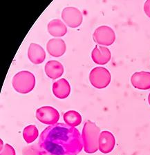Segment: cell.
Wrapping results in <instances>:
<instances>
[{
    "label": "cell",
    "instance_id": "6da1fadb",
    "mask_svg": "<svg viewBox=\"0 0 150 155\" xmlns=\"http://www.w3.org/2000/svg\"><path fill=\"white\" fill-rule=\"evenodd\" d=\"M38 146L44 155H77L84 147L78 130L61 123L46 127L39 136Z\"/></svg>",
    "mask_w": 150,
    "mask_h": 155
},
{
    "label": "cell",
    "instance_id": "7a4b0ae2",
    "mask_svg": "<svg viewBox=\"0 0 150 155\" xmlns=\"http://www.w3.org/2000/svg\"><path fill=\"white\" fill-rule=\"evenodd\" d=\"M101 134V129L96 124L87 121L82 128V137L84 150L86 153L93 154L99 150L98 142Z\"/></svg>",
    "mask_w": 150,
    "mask_h": 155
},
{
    "label": "cell",
    "instance_id": "3957f363",
    "mask_svg": "<svg viewBox=\"0 0 150 155\" xmlns=\"http://www.w3.org/2000/svg\"><path fill=\"white\" fill-rule=\"evenodd\" d=\"M15 91L21 94H27L31 92L36 86V78L32 72L20 71L13 77L12 81Z\"/></svg>",
    "mask_w": 150,
    "mask_h": 155
},
{
    "label": "cell",
    "instance_id": "277c9868",
    "mask_svg": "<svg viewBox=\"0 0 150 155\" xmlns=\"http://www.w3.org/2000/svg\"><path fill=\"white\" fill-rule=\"evenodd\" d=\"M111 74L104 67H96L89 74V80L92 86L97 89H103L111 82Z\"/></svg>",
    "mask_w": 150,
    "mask_h": 155
},
{
    "label": "cell",
    "instance_id": "5b68a950",
    "mask_svg": "<svg viewBox=\"0 0 150 155\" xmlns=\"http://www.w3.org/2000/svg\"><path fill=\"white\" fill-rule=\"evenodd\" d=\"M94 41L101 46H111L116 40V34L111 27L101 26L96 29L93 35Z\"/></svg>",
    "mask_w": 150,
    "mask_h": 155
},
{
    "label": "cell",
    "instance_id": "8992f818",
    "mask_svg": "<svg viewBox=\"0 0 150 155\" xmlns=\"http://www.w3.org/2000/svg\"><path fill=\"white\" fill-rule=\"evenodd\" d=\"M36 118L41 123L51 126L58 122L60 114L53 107L43 106L37 110Z\"/></svg>",
    "mask_w": 150,
    "mask_h": 155
},
{
    "label": "cell",
    "instance_id": "52a82bcc",
    "mask_svg": "<svg viewBox=\"0 0 150 155\" xmlns=\"http://www.w3.org/2000/svg\"><path fill=\"white\" fill-rule=\"evenodd\" d=\"M62 19L71 28H77L82 24L83 17L80 11L75 7H66L62 12Z\"/></svg>",
    "mask_w": 150,
    "mask_h": 155
},
{
    "label": "cell",
    "instance_id": "ba28073f",
    "mask_svg": "<svg viewBox=\"0 0 150 155\" xmlns=\"http://www.w3.org/2000/svg\"><path fill=\"white\" fill-rule=\"evenodd\" d=\"M115 144H116V139L111 132L107 130L101 132L99 137L98 147L99 150L102 153L108 154L111 152L114 148Z\"/></svg>",
    "mask_w": 150,
    "mask_h": 155
},
{
    "label": "cell",
    "instance_id": "9c48e42d",
    "mask_svg": "<svg viewBox=\"0 0 150 155\" xmlns=\"http://www.w3.org/2000/svg\"><path fill=\"white\" fill-rule=\"evenodd\" d=\"M131 82L135 88L139 90L150 89V72L146 71L137 72L131 76Z\"/></svg>",
    "mask_w": 150,
    "mask_h": 155
},
{
    "label": "cell",
    "instance_id": "30bf717a",
    "mask_svg": "<svg viewBox=\"0 0 150 155\" xmlns=\"http://www.w3.org/2000/svg\"><path fill=\"white\" fill-rule=\"evenodd\" d=\"M46 50L51 56L60 57L65 53L66 46L63 39H51L46 44Z\"/></svg>",
    "mask_w": 150,
    "mask_h": 155
},
{
    "label": "cell",
    "instance_id": "8fae6325",
    "mask_svg": "<svg viewBox=\"0 0 150 155\" xmlns=\"http://www.w3.org/2000/svg\"><path fill=\"white\" fill-rule=\"evenodd\" d=\"M111 57V52L104 46H96L91 52V58L96 64H106L110 61Z\"/></svg>",
    "mask_w": 150,
    "mask_h": 155
},
{
    "label": "cell",
    "instance_id": "7c38bea8",
    "mask_svg": "<svg viewBox=\"0 0 150 155\" xmlns=\"http://www.w3.org/2000/svg\"><path fill=\"white\" fill-rule=\"evenodd\" d=\"M28 57L32 64H40L46 58V52L39 44L32 43L30 45L29 48Z\"/></svg>",
    "mask_w": 150,
    "mask_h": 155
},
{
    "label": "cell",
    "instance_id": "4fadbf2b",
    "mask_svg": "<svg viewBox=\"0 0 150 155\" xmlns=\"http://www.w3.org/2000/svg\"><path fill=\"white\" fill-rule=\"evenodd\" d=\"M53 93L57 98L63 99L68 97L71 92V86L65 79H60L53 84Z\"/></svg>",
    "mask_w": 150,
    "mask_h": 155
},
{
    "label": "cell",
    "instance_id": "5bb4252c",
    "mask_svg": "<svg viewBox=\"0 0 150 155\" xmlns=\"http://www.w3.org/2000/svg\"><path fill=\"white\" fill-rule=\"evenodd\" d=\"M45 72L49 78L56 79L60 77L64 72V67L60 62L51 60L45 65Z\"/></svg>",
    "mask_w": 150,
    "mask_h": 155
},
{
    "label": "cell",
    "instance_id": "9a60e30c",
    "mask_svg": "<svg viewBox=\"0 0 150 155\" xmlns=\"http://www.w3.org/2000/svg\"><path fill=\"white\" fill-rule=\"evenodd\" d=\"M48 32L51 36L60 37H63L67 32L66 25L60 19H56L51 20L47 26Z\"/></svg>",
    "mask_w": 150,
    "mask_h": 155
},
{
    "label": "cell",
    "instance_id": "2e32d148",
    "mask_svg": "<svg viewBox=\"0 0 150 155\" xmlns=\"http://www.w3.org/2000/svg\"><path fill=\"white\" fill-rule=\"evenodd\" d=\"M64 121L66 124L71 127L78 126L82 122V116L79 112L75 110H69L64 113Z\"/></svg>",
    "mask_w": 150,
    "mask_h": 155
},
{
    "label": "cell",
    "instance_id": "e0dca14e",
    "mask_svg": "<svg viewBox=\"0 0 150 155\" xmlns=\"http://www.w3.org/2000/svg\"><path fill=\"white\" fill-rule=\"evenodd\" d=\"M38 130L34 125L26 126L23 130V137L27 143H31L38 137Z\"/></svg>",
    "mask_w": 150,
    "mask_h": 155
},
{
    "label": "cell",
    "instance_id": "ac0fdd59",
    "mask_svg": "<svg viewBox=\"0 0 150 155\" xmlns=\"http://www.w3.org/2000/svg\"><path fill=\"white\" fill-rule=\"evenodd\" d=\"M23 155H44L38 145H31L25 147L22 150Z\"/></svg>",
    "mask_w": 150,
    "mask_h": 155
},
{
    "label": "cell",
    "instance_id": "d6986e66",
    "mask_svg": "<svg viewBox=\"0 0 150 155\" xmlns=\"http://www.w3.org/2000/svg\"><path fill=\"white\" fill-rule=\"evenodd\" d=\"M1 150H0V155H16L15 150L11 145L9 144H2V141H1Z\"/></svg>",
    "mask_w": 150,
    "mask_h": 155
},
{
    "label": "cell",
    "instance_id": "ffe728a7",
    "mask_svg": "<svg viewBox=\"0 0 150 155\" xmlns=\"http://www.w3.org/2000/svg\"><path fill=\"white\" fill-rule=\"evenodd\" d=\"M144 11L150 18V0H147L144 4Z\"/></svg>",
    "mask_w": 150,
    "mask_h": 155
},
{
    "label": "cell",
    "instance_id": "44dd1931",
    "mask_svg": "<svg viewBox=\"0 0 150 155\" xmlns=\"http://www.w3.org/2000/svg\"><path fill=\"white\" fill-rule=\"evenodd\" d=\"M148 102H149V104L150 105V93H149V96H148Z\"/></svg>",
    "mask_w": 150,
    "mask_h": 155
}]
</instances>
